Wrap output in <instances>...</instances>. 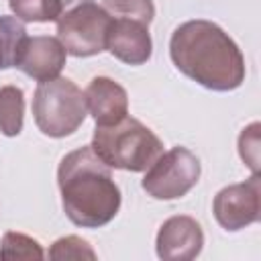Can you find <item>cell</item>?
<instances>
[{"label":"cell","instance_id":"6da1fadb","mask_svg":"<svg viewBox=\"0 0 261 261\" xmlns=\"http://www.w3.org/2000/svg\"><path fill=\"white\" fill-rule=\"evenodd\" d=\"M173 65L214 92L237 90L245 82V57L239 45L210 20H188L179 24L169 41Z\"/></svg>","mask_w":261,"mask_h":261},{"label":"cell","instance_id":"7a4b0ae2","mask_svg":"<svg viewBox=\"0 0 261 261\" xmlns=\"http://www.w3.org/2000/svg\"><path fill=\"white\" fill-rule=\"evenodd\" d=\"M57 184L63 212L75 226L100 228L108 224L120 208V190L110 167L92 147L75 149L61 159Z\"/></svg>","mask_w":261,"mask_h":261},{"label":"cell","instance_id":"3957f363","mask_svg":"<svg viewBox=\"0 0 261 261\" xmlns=\"http://www.w3.org/2000/svg\"><path fill=\"white\" fill-rule=\"evenodd\" d=\"M90 147L108 167L124 171H145L163 153L161 139L128 114L114 124H96Z\"/></svg>","mask_w":261,"mask_h":261},{"label":"cell","instance_id":"277c9868","mask_svg":"<svg viewBox=\"0 0 261 261\" xmlns=\"http://www.w3.org/2000/svg\"><path fill=\"white\" fill-rule=\"evenodd\" d=\"M88 114L84 92L67 77L39 82L33 96V116L39 130L61 139L75 133Z\"/></svg>","mask_w":261,"mask_h":261},{"label":"cell","instance_id":"5b68a950","mask_svg":"<svg viewBox=\"0 0 261 261\" xmlns=\"http://www.w3.org/2000/svg\"><path fill=\"white\" fill-rule=\"evenodd\" d=\"M110 14L92 0H82L57 18V39L73 57L98 55L106 49Z\"/></svg>","mask_w":261,"mask_h":261},{"label":"cell","instance_id":"8992f818","mask_svg":"<svg viewBox=\"0 0 261 261\" xmlns=\"http://www.w3.org/2000/svg\"><path fill=\"white\" fill-rule=\"evenodd\" d=\"M200 171V159L190 149L173 147L147 167L141 186L155 200H177L198 184Z\"/></svg>","mask_w":261,"mask_h":261},{"label":"cell","instance_id":"52a82bcc","mask_svg":"<svg viewBox=\"0 0 261 261\" xmlns=\"http://www.w3.org/2000/svg\"><path fill=\"white\" fill-rule=\"evenodd\" d=\"M212 212L216 222L224 230H241L261 216L259 200V173H253L243 184H232L222 188L214 196Z\"/></svg>","mask_w":261,"mask_h":261},{"label":"cell","instance_id":"ba28073f","mask_svg":"<svg viewBox=\"0 0 261 261\" xmlns=\"http://www.w3.org/2000/svg\"><path fill=\"white\" fill-rule=\"evenodd\" d=\"M65 57L67 51L57 37H24L14 67H18L37 82H47L59 75L65 65Z\"/></svg>","mask_w":261,"mask_h":261},{"label":"cell","instance_id":"9c48e42d","mask_svg":"<svg viewBox=\"0 0 261 261\" xmlns=\"http://www.w3.org/2000/svg\"><path fill=\"white\" fill-rule=\"evenodd\" d=\"M157 255L165 261L196 259L204 247V232L192 216H171L157 232Z\"/></svg>","mask_w":261,"mask_h":261},{"label":"cell","instance_id":"30bf717a","mask_svg":"<svg viewBox=\"0 0 261 261\" xmlns=\"http://www.w3.org/2000/svg\"><path fill=\"white\" fill-rule=\"evenodd\" d=\"M110 31L106 39V49L120 61L128 65H143L153 53V43L149 35V24L137 18L110 16Z\"/></svg>","mask_w":261,"mask_h":261},{"label":"cell","instance_id":"8fae6325","mask_svg":"<svg viewBox=\"0 0 261 261\" xmlns=\"http://www.w3.org/2000/svg\"><path fill=\"white\" fill-rule=\"evenodd\" d=\"M84 96L86 106L98 126L114 124L128 114V94L118 82L110 77H94L88 84Z\"/></svg>","mask_w":261,"mask_h":261},{"label":"cell","instance_id":"7c38bea8","mask_svg":"<svg viewBox=\"0 0 261 261\" xmlns=\"http://www.w3.org/2000/svg\"><path fill=\"white\" fill-rule=\"evenodd\" d=\"M24 94L18 86L0 88V130L6 137H16L22 130Z\"/></svg>","mask_w":261,"mask_h":261},{"label":"cell","instance_id":"4fadbf2b","mask_svg":"<svg viewBox=\"0 0 261 261\" xmlns=\"http://www.w3.org/2000/svg\"><path fill=\"white\" fill-rule=\"evenodd\" d=\"M24 37L27 29L18 18L0 14V69L16 65Z\"/></svg>","mask_w":261,"mask_h":261},{"label":"cell","instance_id":"5bb4252c","mask_svg":"<svg viewBox=\"0 0 261 261\" xmlns=\"http://www.w3.org/2000/svg\"><path fill=\"white\" fill-rule=\"evenodd\" d=\"M8 6L24 22H51L63 12V0H8Z\"/></svg>","mask_w":261,"mask_h":261},{"label":"cell","instance_id":"9a60e30c","mask_svg":"<svg viewBox=\"0 0 261 261\" xmlns=\"http://www.w3.org/2000/svg\"><path fill=\"white\" fill-rule=\"evenodd\" d=\"M45 253L33 237L22 232H6L0 243V259H43Z\"/></svg>","mask_w":261,"mask_h":261},{"label":"cell","instance_id":"2e32d148","mask_svg":"<svg viewBox=\"0 0 261 261\" xmlns=\"http://www.w3.org/2000/svg\"><path fill=\"white\" fill-rule=\"evenodd\" d=\"M102 8L110 16L137 18L147 24H151V20L155 16L153 0H102Z\"/></svg>","mask_w":261,"mask_h":261},{"label":"cell","instance_id":"e0dca14e","mask_svg":"<svg viewBox=\"0 0 261 261\" xmlns=\"http://www.w3.org/2000/svg\"><path fill=\"white\" fill-rule=\"evenodd\" d=\"M49 259L53 261H67V259H96L94 249L88 245V241L69 234L57 239L49 249Z\"/></svg>","mask_w":261,"mask_h":261},{"label":"cell","instance_id":"ac0fdd59","mask_svg":"<svg viewBox=\"0 0 261 261\" xmlns=\"http://www.w3.org/2000/svg\"><path fill=\"white\" fill-rule=\"evenodd\" d=\"M239 153L241 159L253 169V173H259V122L243 128L239 137Z\"/></svg>","mask_w":261,"mask_h":261}]
</instances>
